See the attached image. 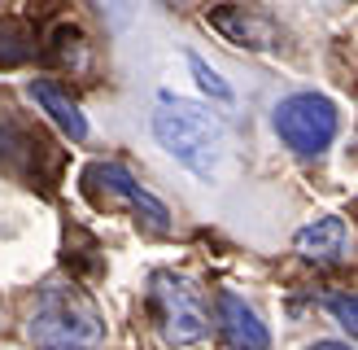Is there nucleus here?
Masks as SVG:
<instances>
[{
    "label": "nucleus",
    "mask_w": 358,
    "mask_h": 350,
    "mask_svg": "<svg viewBox=\"0 0 358 350\" xmlns=\"http://www.w3.org/2000/svg\"><path fill=\"white\" fill-rule=\"evenodd\" d=\"M271 122H275V136L293 153L315 158V153H324L332 140H336L341 114H336V105L328 97H319V92H293V97H284L275 105Z\"/></svg>",
    "instance_id": "20e7f679"
},
{
    "label": "nucleus",
    "mask_w": 358,
    "mask_h": 350,
    "mask_svg": "<svg viewBox=\"0 0 358 350\" xmlns=\"http://www.w3.org/2000/svg\"><path fill=\"white\" fill-rule=\"evenodd\" d=\"M149 311L157 320V332L171 346H196L210 337V307L201 289L179 272H157L149 280Z\"/></svg>",
    "instance_id": "7ed1b4c3"
},
{
    "label": "nucleus",
    "mask_w": 358,
    "mask_h": 350,
    "mask_svg": "<svg viewBox=\"0 0 358 350\" xmlns=\"http://www.w3.org/2000/svg\"><path fill=\"white\" fill-rule=\"evenodd\" d=\"M153 136L175 162H184L196 171L201 180H210L219 171L223 158V122L214 118L206 105L184 101L175 92H157V110H153Z\"/></svg>",
    "instance_id": "f257e3e1"
},
{
    "label": "nucleus",
    "mask_w": 358,
    "mask_h": 350,
    "mask_svg": "<svg viewBox=\"0 0 358 350\" xmlns=\"http://www.w3.org/2000/svg\"><path fill=\"white\" fill-rule=\"evenodd\" d=\"M214 324H219V337L223 346H236V350H266L271 346V328L262 324V315L236 293H219L214 298Z\"/></svg>",
    "instance_id": "423d86ee"
},
{
    "label": "nucleus",
    "mask_w": 358,
    "mask_h": 350,
    "mask_svg": "<svg viewBox=\"0 0 358 350\" xmlns=\"http://www.w3.org/2000/svg\"><path fill=\"white\" fill-rule=\"evenodd\" d=\"M345 245H350L345 241V223L332 219V215L297 232V254L306 258V262H341Z\"/></svg>",
    "instance_id": "1a4fd4ad"
},
{
    "label": "nucleus",
    "mask_w": 358,
    "mask_h": 350,
    "mask_svg": "<svg viewBox=\"0 0 358 350\" xmlns=\"http://www.w3.org/2000/svg\"><path fill=\"white\" fill-rule=\"evenodd\" d=\"M87 192H105V197L127 202L149 232H171V210L157 202L140 180H131V171H122L118 162H92L87 167Z\"/></svg>",
    "instance_id": "39448f33"
},
{
    "label": "nucleus",
    "mask_w": 358,
    "mask_h": 350,
    "mask_svg": "<svg viewBox=\"0 0 358 350\" xmlns=\"http://www.w3.org/2000/svg\"><path fill=\"white\" fill-rule=\"evenodd\" d=\"M31 27L27 22H13V18H5L0 22V66H13V62H27L31 57Z\"/></svg>",
    "instance_id": "9d476101"
},
{
    "label": "nucleus",
    "mask_w": 358,
    "mask_h": 350,
    "mask_svg": "<svg viewBox=\"0 0 358 350\" xmlns=\"http://www.w3.org/2000/svg\"><path fill=\"white\" fill-rule=\"evenodd\" d=\"M210 22L219 27L231 44H241V48H271L275 44V27L266 22V18H258V13H249L245 5H223V9H214L210 13Z\"/></svg>",
    "instance_id": "6e6552de"
},
{
    "label": "nucleus",
    "mask_w": 358,
    "mask_h": 350,
    "mask_svg": "<svg viewBox=\"0 0 358 350\" xmlns=\"http://www.w3.org/2000/svg\"><path fill=\"white\" fill-rule=\"evenodd\" d=\"M188 66H192V79L201 83V92H210L219 105H231V97H236V92H231V83H227L219 70H214V66L201 57V52H192V48H188Z\"/></svg>",
    "instance_id": "9b49d317"
},
{
    "label": "nucleus",
    "mask_w": 358,
    "mask_h": 350,
    "mask_svg": "<svg viewBox=\"0 0 358 350\" xmlns=\"http://www.w3.org/2000/svg\"><path fill=\"white\" fill-rule=\"evenodd\" d=\"M31 101L40 105V110L62 127V136H70L79 145V140H87V118H83V110L75 105V97L66 92L62 83H52V79H35L31 83Z\"/></svg>",
    "instance_id": "0eeeda50"
},
{
    "label": "nucleus",
    "mask_w": 358,
    "mask_h": 350,
    "mask_svg": "<svg viewBox=\"0 0 358 350\" xmlns=\"http://www.w3.org/2000/svg\"><path fill=\"white\" fill-rule=\"evenodd\" d=\"M27 337L40 346H96L105 342V320L96 302L70 280H52L40 289L27 320Z\"/></svg>",
    "instance_id": "f03ea898"
},
{
    "label": "nucleus",
    "mask_w": 358,
    "mask_h": 350,
    "mask_svg": "<svg viewBox=\"0 0 358 350\" xmlns=\"http://www.w3.org/2000/svg\"><path fill=\"white\" fill-rule=\"evenodd\" d=\"M328 307L336 311V320H341V328L350 332V337H354V332H358V320H354V293H328Z\"/></svg>",
    "instance_id": "f8f14e48"
}]
</instances>
